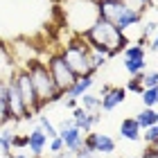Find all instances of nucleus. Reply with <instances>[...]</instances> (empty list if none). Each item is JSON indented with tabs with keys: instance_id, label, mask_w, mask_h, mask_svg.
<instances>
[{
	"instance_id": "nucleus-20",
	"label": "nucleus",
	"mask_w": 158,
	"mask_h": 158,
	"mask_svg": "<svg viewBox=\"0 0 158 158\" xmlns=\"http://www.w3.org/2000/svg\"><path fill=\"white\" fill-rule=\"evenodd\" d=\"M39 127H41V131L45 133L48 138H56V135H59V131L54 129V124L50 122L48 115H41V113H39Z\"/></svg>"
},
{
	"instance_id": "nucleus-14",
	"label": "nucleus",
	"mask_w": 158,
	"mask_h": 158,
	"mask_svg": "<svg viewBox=\"0 0 158 158\" xmlns=\"http://www.w3.org/2000/svg\"><path fill=\"white\" fill-rule=\"evenodd\" d=\"M93 84H95V77H93V75L77 77V79H75V84L66 90V97H75V99H79V97L84 95V93H88V90L93 88Z\"/></svg>"
},
{
	"instance_id": "nucleus-39",
	"label": "nucleus",
	"mask_w": 158,
	"mask_h": 158,
	"mask_svg": "<svg viewBox=\"0 0 158 158\" xmlns=\"http://www.w3.org/2000/svg\"><path fill=\"white\" fill-rule=\"evenodd\" d=\"M156 124H158V111H156Z\"/></svg>"
},
{
	"instance_id": "nucleus-35",
	"label": "nucleus",
	"mask_w": 158,
	"mask_h": 158,
	"mask_svg": "<svg viewBox=\"0 0 158 158\" xmlns=\"http://www.w3.org/2000/svg\"><path fill=\"white\" fill-rule=\"evenodd\" d=\"M66 106H68L70 111H73V109H77V106H79V99H75V97H68V99H66Z\"/></svg>"
},
{
	"instance_id": "nucleus-36",
	"label": "nucleus",
	"mask_w": 158,
	"mask_h": 158,
	"mask_svg": "<svg viewBox=\"0 0 158 158\" xmlns=\"http://www.w3.org/2000/svg\"><path fill=\"white\" fill-rule=\"evenodd\" d=\"M73 124H75V122H73V118H68V120L63 118V120H61V124H59V129H68V127H73Z\"/></svg>"
},
{
	"instance_id": "nucleus-4",
	"label": "nucleus",
	"mask_w": 158,
	"mask_h": 158,
	"mask_svg": "<svg viewBox=\"0 0 158 158\" xmlns=\"http://www.w3.org/2000/svg\"><path fill=\"white\" fill-rule=\"evenodd\" d=\"M25 70L30 73V79H32V84H34V90H36V97H39L41 106L52 104V102H59V99L63 97V93L56 88L54 79H52V75H50V68H48L45 61L32 59L25 66Z\"/></svg>"
},
{
	"instance_id": "nucleus-2",
	"label": "nucleus",
	"mask_w": 158,
	"mask_h": 158,
	"mask_svg": "<svg viewBox=\"0 0 158 158\" xmlns=\"http://www.w3.org/2000/svg\"><path fill=\"white\" fill-rule=\"evenodd\" d=\"M66 27L75 36H84L93 25L99 20L97 0H63L61 5Z\"/></svg>"
},
{
	"instance_id": "nucleus-5",
	"label": "nucleus",
	"mask_w": 158,
	"mask_h": 158,
	"mask_svg": "<svg viewBox=\"0 0 158 158\" xmlns=\"http://www.w3.org/2000/svg\"><path fill=\"white\" fill-rule=\"evenodd\" d=\"M61 56L77 77L95 75V70L90 66V48L86 45V41L81 36H75L73 34V39L61 48Z\"/></svg>"
},
{
	"instance_id": "nucleus-19",
	"label": "nucleus",
	"mask_w": 158,
	"mask_h": 158,
	"mask_svg": "<svg viewBox=\"0 0 158 158\" xmlns=\"http://www.w3.org/2000/svg\"><path fill=\"white\" fill-rule=\"evenodd\" d=\"M135 120H138V124H140L142 129L156 124V109H142L138 115H135Z\"/></svg>"
},
{
	"instance_id": "nucleus-15",
	"label": "nucleus",
	"mask_w": 158,
	"mask_h": 158,
	"mask_svg": "<svg viewBox=\"0 0 158 158\" xmlns=\"http://www.w3.org/2000/svg\"><path fill=\"white\" fill-rule=\"evenodd\" d=\"M113 152H115V140L106 133H95V154L111 156Z\"/></svg>"
},
{
	"instance_id": "nucleus-1",
	"label": "nucleus",
	"mask_w": 158,
	"mask_h": 158,
	"mask_svg": "<svg viewBox=\"0 0 158 158\" xmlns=\"http://www.w3.org/2000/svg\"><path fill=\"white\" fill-rule=\"evenodd\" d=\"M81 39L86 41V45L90 50L106 54L109 59L111 56H118L120 52H124V48L131 43L124 32H120L113 23H109V20H104V18H99Z\"/></svg>"
},
{
	"instance_id": "nucleus-12",
	"label": "nucleus",
	"mask_w": 158,
	"mask_h": 158,
	"mask_svg": "<svg viewBox=\"0 0 158 158\" xmlns=\"http://www.w3.org/2000/svg\"><path fill=\"white\" fill-rule=\"evenodd\" d=\"M16 61H14V56L9 52V48L5 45V43H0V81H7V79H11L14 73H16Z\"/></svg>"
},
{
	"instance_id": "nucleus-22",
	"label": "nucleus",
	"mask_w": 158,
	"mask_h": 158,
	"mask_svg": "<svg viewBox=\"0 0 158 158\" xmlns=\"http://www.w3.org/2000/svg\"><path fill=\"white\" fill-rule=\"evenodd\" d=\"M11 138H14V133L9 129H2V131H0V154L2 156H7L11 152Z\"/></svg>"
},
{
	"instance_id": "nucleus-40",
	"label": "nucleus",
	"mask_w": 158,
	"mask_h": 158,
	"mask_svg": "<svg viewBox=\"0 0 158 158\" xmlns=\"http://www.w3.org/2000/svg\"><path fill=\"white\" fill-rule=\"evenodd\" d=\"M36 158H45V156H36Z\"/></svg>"
},
{
	"instance_id": "nucleus-8",
	"label": "nucleus",
	"mask_w": 158,
	"mask_h": 158,
	"mask_svg": "<svg viewBox=\"0 0 158 158\" xmlns=\"http://www.w3.org/2000/svg\"><path fill=\"white\" fill-rule=\"evenodd\" d=\"M73 122H75V127L79 129L81 133H90L93 131V127L99 124V120H102V113L95 111V113H90V111H84L81 106H77V109H73Z\"/></svg>"
},
{
	"instance_id": "nucleus-29",
	"label": "nucleus",
	"mask_w": 158,
	"mask_h": 158,
	"mask_svg": "<svg viewBox=\"0 0 158 158\" xmlns=\"http://www.w3.org/2000/svg\"><path fill=\"white\" fill-rule=\"evenodd\" d=\"M11 149H27V133H14Z\"/></svg>"
},
{
	"instance_id": "nucleus-25",
	"label": "nucleus",
	"mask_w": 158,
	"mask_h": 158,
	"mask_svg": "<svg viewBox=\"0 0 158 158\" xmlns=\"http://www.w3.org/2000/svg\"><path fill=\"white\" fill-rule=\"evenodd\" d=\"M158 30V20H147L145 27H142V34H140V43H145L154 36V32Z\"/></svg>"
},
{
	"instance_id": "nucleus-13",
	"label": "nucleus",
	"mask_w": 158,
	"mask_h": 158,
	"mask_svg": "<svg viewBox=\"0 0 158 158\" xmlns=\"http://www.w3.org/2000/svg\"><path fill=\"white\" fill-rule=\"evenodd\" d=\"M120 138L124 140H131V142H138L142 140V127L138 124L135 118H124L120 122Z\"/></svg>"
},
{
	"instance_id": "nucleus-17",
	"label": "nucleus",
	"mask_w": 158,
	"mask_h": 158,
	"mask_svg": "<svg viewBox=\"0 0 158 158\" xmlns=\"http://www.w3.org/2000/svg\"><path fill=\"white\" fill-rule=\"evenodd\" d=\"M79 106H81L84 111H90V113H95L99 111V95H93V93H84L81 97H79Z\"/></svg>"
},
{
	"instance_id": "nucleus-9",
	"label": "nucleus",
	"mask_w": 158,
	"mask_h": 158,
	"mask_svg": "<svg viewBox=\"0 0 158 158\" xmlns=\"http://www.w3.org/2000/svg\"><path fill=\"white\" fill-rule=\"evenodd\" d=\"M124 99H127V90L122 88V86H111L106 93L99 95V111L111 113V111H115Z\"/></svg>"
},
{
	"instance_id": "nucleus-38",
	"label": "nucleus",
	"mask_w": 158,
	"mask_h": 158,
	"mask_svg": "<svg viewBox=\"0 0 158 158\" xmlns=\"http://www.w3.org/2000/svg\"><path fill=\"white\" fill-rule=\"evenodd\" d=\"M2 158H14V154H7V156H2Z\"/></svg>"
},
{
	"instance_id": "nucleus-27",
	"label": "nucleus",
	"mask_w": 158,
	"mask_h": 158,
	"mask_svg": "<svg viewBox=\"0 0 158 158\" xmlns=\"http://www.w3.org/2000/svg\"><path fill=\"white\" fill-rule=\"evenodd\" d=\"M140 79H142V86H145V88H154V86H158V70H152V73H142Z\"/></svg>"
},
{
	"instance_id": "nucleus-37",
	"label": "nucleus",
	"mask_w": 158,
	"mask_h": 158,
	"mask_svg": "<svg viewBox=\"0 0 158 158\" xmlns=\"http://www.w3.org/2000/svg\"><path fill=\"white\" fill-rule=\"evenodd\" d=\"M14 158H30L27 154H14Z\"/></svg>"
},
{
	"instance_id": "nucleus-11",
	"label": "nucleus",
	"mask_w": 158,
	"mask_h": 158,
	"mask_svg": "<svg viewBox=\"0 0 158 158\" xmlns=\"http://www.w3.org/2000/svg\"><path fill=\"white\" fill-rule=\"evenodd\" d=\"M48 135L41 131V127H34L30 133H27V149L30 154L36 158V156H45V149H48Z\"/></svg>"
},
{
	"instance_id": "nucleus-24",
	"label": "nucleus",
	"mask_w": 158,
	"mask_h": 158,
	"mask_svg": "<svg viewBox=\"0 0 158 158\" xmlns=\"http://www.w3.org/2000/svg\"><path fill=\"white\" fill-rule=\"evenodd\" d=\"M142 140H145L147 145H156L158 142V124H152V127L142 129Z\"/></svg>"
},
{
	"instance_id": "nucleus-26",
	"label": "nucleus",
	"mask_w": 158,
	"mask_h": 158,
	"mask_svg": "<svg viewBox=\"0 0 158 158\" xmlns=\"http://www.w3.org/2000/svg\"><path fill=\"white\" fill-rule=\"evenodd\" d=\"M106 61H109V56H106V54H102V52H95V50H90V66H93V70H99V68H102Z\"/></svg>"
},
{
	"instance_id": "nucleus-28",
	"label": "nucleus",
	"mask_w": 158,
	"mask_h": 158,
	"mask_svg": "<svg viewBox=\"0 0 158 158\" xmlns=\"http://www.w3.org/2000/svg\"><path fill=\"white\" fill-rule=\"evenodd\" d=\"M63 149H66V147H63V140L59 138V135H56V138H50V140H48V152L52 154V156L61 154Z\"/></svg>"
},
{
	"instance_id": "nucleus-10",
	"label": "nucleus",
	"mask_w": 158,
	"mask_h": 158,
	"mask_svg": "<svg viewBox=\"0 0 158 158\" xmlns=\"http://www.w3.org/2000/svg\"><path fill=\"white\" fill-rule=\"evenodd\" d=\"M56 131H59V138L63 140V147L70 154H77L79 149H84V135L86 133H81L75 124L68 127V129H56Z\"/></svg>"
},
{
	"instance_id": "nucleus-21",
	"label": "nucleus",
	"mask_w": 158,
	"mask_h": 158,
	"mask_svg": "<svg viewBox=\"0 0 158 158\" xmlns=\"http://www.w3.org/2000/svg\"><path fill=\"white\" fill-rule=\"evenodd\" d=\"M145 68H147V61H129V59H124V70L131 77L142 75V73H145Z\"/></svg>"
},
{
	"instance_id": "nucleus-16",
	"label": "nucleus",
	"mask_w": 158,
	"mask_h": 158,
	"mask_svg": "<svg viewBox=\"0 0 158 158\" xmlns=\"http://www.w3.org/2000/svg\"><path fill=\"white\" fill-rule=\"evenodd\" d=\"M145 43L135 41V43H129V45L124 48V52H122V56L129 61H145Z\"/></svg>"
},
{
	"instance_id": "nucleus-34",
	"label": "nucleus",
	"mask_w": 158,
	"mask_h": 158,
	"mask_svg": "<svg viewBox=\"0 0 158 158\" xmlns=\"http://www.w3.org/2000/svg\"><path fill=\"white\" fill-rule=\"evenodd\" d=\"M140 158H158V152H156V149H154V147H149V149H147V152H145V154H142Z\"/></svg>"
},
{
	"instance_id": "nucleus-33",
	"label": "nucleus",
	"mask_w": 158,
	"mask_h": 158,
	"mask_svg": "<svg viewBox=\"0 0 158 158\" xmlns=\"http://www.w3.org/2000/svg\"><path fill=\"white\" fill-rule=\"evenodd\" d=\"M135 2H138V9H140V11H145V9L152 7V0H135Z\"/></svg>"
},
{
	"instance_id": "nucleus-6",
	"label": "nucleus",
	"mask_w": 158,
	"mask_h": 158,
	"mask_svg": "<svg viewBox=\"0 0 158 158\" xmlns=\"http://www.w3.org/2000/svg\"><path fill=\"white\" fill-rule=\"evenodd\" d=\"M14 84H16V88L20 93V99H23L25 109L32 113V115H39L41 113V102L36 97V90H34V84L30 79V73H27L25 68H16V73H14Z\"/></svg>"
},
{
	"instance_id": "nucleus-3",
	"label": "nucleus",
	"mask_w": 158,
	"mask_h": 158,
	"mask_svg": "<svg viewBox=\"0 0 158 158\" xmlns=\"http://www.w3.org/2000/svg\"><path fill=\"white\" fill-rule=\"evenodd\" d=\"M99 5V18L109 20L118 27L120 32L138 27L142 23V11L138 7H131L127 0H97Z\"/></svg>"
},
{
	"instance_id": "nucleus-7",
	"label": "nucleus",
	"mask_w": 158,
	"mask_h": 158,
	"mask_svg": "<svg viewBox=\"0 0 158 158\" xmlns=\"http://www.w3.org/2000/svg\"><path fill=\"white\" fill-rule=\"evenodd\" d=\"M48 68H50V75H52V79H54V84H56V88H59L63 95H66V90L70 88V86L75 84V79H77V75L70 70V66L66 61H63V56H61V52H56V54H50L48 56Z\"/></svg>"
},
{
	"instance_id": "nucleus-30",
	"label": "nucleus",
	"mask_w": 158,
	"mask_h": 158,
	"mask_svg": "<svg viewBox=\"0 0 158 158\" xmlns=\"http://www.w3.org/2000/svg\"><path fill=\"white\" fill-rule=\"evenodd\" d=\"M9 122H14V120H11V113H9V109H7V104L0 102V127L9 124Z\"/></svg>"
},
{
	"instance_id": "nucleus-32",
	"label": "nucleus",
	"mask_w": 158,
	"mask_h": 158,
	"mask_svg": "<svg viewBox=\"0 0 158 158\" xmlns=\"http://www.w3.org/2000/svg\"><path fill=\"white\" fill-rule=\"evenodd\" d=\"M149 50H154V52H158V30L154 32V36L149 39Z\"/></svg>"
},
{
	"instance_id": "nucleus-18",
	"label": "nucleus",
	"mask_w": 158,
	"mask_h": 158,
	"mask_svg": "<svg viewBox=\"0 0 158 158\" xmlns=\"http://www.w3.org/2000/svg\"><path fill=\"white\" fill-rule=\"evenodd\" d=\"M142 104H145V109H156L158 106V86H154V88H145L142 90Z\"/></svg>"
},
{
	"instance_id": "nucleus-23",
	"label": "nucleus",
	"mask_w": 158,
	"mask_h": 158,
	"mask_svg": "<svg viewBox=\"0 0 158 158\" xmlns=\"http://www.w3.org/2000/svg\"><path fill=\"white\" fill-rule=\"evenodd\" d=\"M124 90L127 93H135V95H142V90H145V86H142V79H140V75H135V77H131L127 81V86H124Z\"/></svg>"
},
{
	"instance_id": "nucleus-31",
	"label": "nucleus",
	"mask_w": 158,
	"mask_h": 158,
	"mask_svg": "<svg viewBox=\"0 0 158 158\" xmlns=\"http://www.w3.org/2000/svg\"><path fill=\"white\" fill-rule=\"evenodd\" d=\"M73 158H95V154L88 152V149H79V152H77Z\"/></svg>"
}]
</instances>
